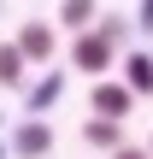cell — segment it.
Returning <instances> with one entry per match:
<instances>
[{"mask_svg": "<svg viewBox=\"0 0 153 159\" xmlns=\"http://www.w3.org/2000/svg\"><path fill=\"white\" fill-rule=\"evenodd\" d=\"M124 35H130V24H124L118 12H100L88 30H77V41H71V71H83V77H106L112 59H118V47H124Z\"/></svg>", "mask_w": 153, "mask_h": 159, "instance_id": "1", "label": "cell"}, {"mask_svg": "<svg viewBox=\"0 0 153 159\" xmlns=\"http://www.w3.org/2000/svg\"><path fill=\"white\" fill-rule=\"evenodd\" d=\"M53 153V124L47 118H24L12 130V159H47Z\"/></svg>", "mask_w": 153, "mask_h": 159, "instance_id": "2", "label": "cell"}, {"mask_svg": "<svg viewBox=\"0 0 153 159\" xmlns=\"http://www.w3.org/2000/svg\"><path fill=\"white\" fill-rule=\"evenodd\" d=\"M88 106H94V118H112V124H124V118L136 112V94H130L124 83H94V89H88Z\"/></svg>", "mask_w": 153, "mask_h": 159, "instance_id": "3", "label": "cell"}, {"mask_svg": "<svg viewBox=\"0 0 153 159\" xmlns=\"http://www.w3.org/2000/svg\"><path fill=\"white\" fill-rule=\"evenodd\" d=\"M12 41H18V53H24L29 65H41V59H53V53H59V35H53V24H41V18H29Z\"/></svg>", "mask_w": 153, "mask_h": 159, "instance_id": "4", "label": "cell"}, {"mask_svg": "<svg viewBox=\"0 0 153 159\" xmlns=\"http://www.w3.org/2000/svg\"><path fill=\"white\" fill-rule=\"evenodd\" d=\"M0 89H12V94L29 89V59L18 53V41H0Z\"/></svg>", "mask_w": 153, "mask_h": 159, "instance_id": "5", "label": "cell"}, {"mask_svg": "<svg viewBox=\"0 0 153 159\" xmlns=\"http://www.w3.org/2000/svg\"><path fill=\"white\" fill-rule=\"evenodd\" d=\"M118 83H124V89H130L136 100H142V94H153V53H130V59H124V77H118Z\"/></svg>", "mask_w": 153, "mask_h": 159, "instance_id": "6", "label": "cell"}, {"mask_svg": "<svg viewBox=\"0 0 153 159\" xmlns=\"http://www.w3.org/2000/svg\"><path fill=\"white\" fill-rule=\"evenodd\" d=\"M59 94H65V77H59V71H53V77H41L35 89H24V106H29V118H41V112H47Z\"/></svg>", "mask_w": 153, "mask_h": 159, "instance_id": "7", "label": "cell"}, {"mask_svg": "<svg viewBox=\"0 0 153 159\" xmlns=\"http://www.w3.org/2000/svg\"><path fill=\"white\" fill-rule=\"evenodd\" d=\"M83 142L100 148V153H118V148H124V130H118L112 118H88V124H83Z\"/></svg>", "mask_w": 153, "mask_h": 159, "instance_id": "8", "label": "cell"}, {"mask_svg": "<svg viewBox=\"0 0 153 159\" xmlns=\"http://www.w3.org/2000/svg\"><path fill=\"white\" fill-rule=\"evenodd\" d=\"M94 18H100V0H59V24H65L71 35H77V30H88Z\"/></svg>", "mask_w": 153, "mask_h": 159, "instance_id": "9", "label": "cell"}, {"mask_svg": "<svg viewBox=\"0 0 153 159\" xmlns=\"http://www.w3.org/2000/svg\"><path fill=\"white\" fill-rule=\"evenodd\" d=\"M112 159H153V153H147V148H118Z\"/></svg>", "mask_w": 153, "mask_h": 159, "instance_id": "10", "label": "cell"}, {"mask_svg": "<svg viewBox=\"0 0 153 159\" xmlns=\"http://www.w3.org/2000/svg\"><path fill=\"white\" fill-rule=\"evenodd\" d=\"M142 30H153V0H142V18H136Z\"/></svg>", "mask_w": 153, "mask_h": 159, "instance_id": "11", "label": "cell"}, {"mask_svg": "<svg viewBox=\"0 0 153 159\" xmlns=\"http://www.w3.org/2000/svg\"><path fill=\"white\" fill-rule=\"evenodd\" d=\"M147 153H153V142H147Z\"/></svg>", "mask_w": 153, "mask_h": 159, "instance_id": "12", "label": "cell"}]
</instances>
